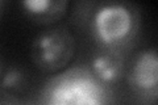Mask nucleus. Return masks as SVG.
Returning a JSON list of instances; mask_svg holds the SVG:
<instances>
[{
    "mask_svg": "<svg viewBox=\"0 0 158 105\" xmlns=\"http://www.w3.org/2000/svg\"><path fill=\"white\" fill-rule=\"evenodd\" d=\"M88 70L104 87L115 86L125 75L127 64L124 54L117 50L99 49L92 53Z\"/></svg>",
    "mask_w": 158,
    "mask_h": 105,
    "instance_id": "5",
    "label": "nucleus"
},
{
    "mask_svg": "<svg viewBox=\"0 0 158 105\" xmlns=\"http://www.w3.org/2000/svg\"><path fill=\"white\" fill-rule=\"evenodd\" d=\"M4 6H6V3L0 0V17H2V14H3V11H4Z\"/></svg>",
    "mask_w": 158,
    "mask_h": 105,
    "instance_id": "10",
    "label": "nucleus"
},
{
    "mask_svg": "<svg viewBox=\"0 0 158 105\" xmlns=\"http://www.w3.org/2000/svg\"><path fill=\"white\" fill-rule=\"evenodd\" d=\"M4 70H6V64H4V58L2 55V53H0V79H2V75L4 72Z\"/></svg>",
    "mask_w": 158,
    "mask_h": 105,
    "instance_id": "9",
    "label": "nucleus"
},
{
    "mask_svg": "<svg viewBox=\"0 0 158 105\" xmlns=\"http://www.w3.org/2000/svg\"><path fill=\"white\" fill-rule=\"evenodd\" d=\"M41 105H110V96L90 70L75 67L46 84Z\"/></svg>",
    "mask_w": 158,
    "mask_h": 105,
    "instance_id": "2",
    "label": "nucleus"
},
{
    "mask_svg": "<svg viewBox=\"0 0 158 105\" xmlns=\"http://www.w3.org/2000/svg\"><path fill=\"white\" fill-rule=\"evenodd\" d=\"M127 79L133 93L154 104L158 92V55L156 47H145L133 57L127 68Z\"/></svg>",
    "mask_w": 158,
    "mask_h": 105,
    "instance_id": "4",
    "label": "nucleus"
},
{
    "mask_svg": "<svg viewBox=\"0 0 158 105\" xmlns=\"http://www.w3.org/2000/svg\"><path fill=\"white\" fill-rule=\"evenodd\" d=\"M70 3L67 0H23L20 8L23 13L38 25L57 24L65 17Z\"/></svg>",
    "mask_w": 158,
    "mask_h": 105,
    "instance_id": "6",
    "label": "nucleus"
},
{
    "mask_svg": "<svg viewBox=\"0 0 158 105\" xmlns=\"http://www.w3.org/2000/svg\"><path fill=\"white\" fill-rule=\"evenodd\" d=\"M140 26L137 8L127 2H104L94 8L88 29L100 49L123 51L132 43Z\"/></svg>",
    "mask_w": 158,
    "mask_h": 105,
    "instance_id": "1",
    "label": "nucleus"
},
{
    "mask_svg": "<svg viewBox=\"0 0 158 105\" xmlns=\"http://www.w3.org/2000/svg\"><path fill=\"white\" fill-rule=\"evenodd\" d=\"M0 105H27L17 95L0 88Z\"/></svg>",
    "mask_w": 158,
    "mask_h": 105,
    "instance_id": "8",
    "label": "nucleus"
},
{
    "mask_svg": "<svg viewBox=\"0 0 158 105\" xmlns=\"http://www.w3.org/2000/svg\"><path fill=\"white\" fill-rule=\"evenodd\" d=\"M77 41L67 25H52L32 41L31 58L38 71L56 74L65 68L75 54Z\"/></svg>",
    "mask_w": 158,
    "mask_h": 105,
    "instance_id": "3",
    "label": "nucleus"
},
{
    "mask_svg": "<svg viewBox=\"0 0 158 105\" xmlns=\"http://www.w3.org/2000/svg\"><path fill=\"white\" fill-rule=\"evenodd\" d=\"M28 86V75L25 70L12 64V66L7 67L0 79V88L9 91L15 95L19 92H23Z\"/></svg>",
    "mask_w": 158,
    "mask_h": 105,
    "instance_id": "7",
    "label": "nucleus"
}]
</instances>
